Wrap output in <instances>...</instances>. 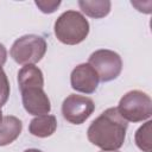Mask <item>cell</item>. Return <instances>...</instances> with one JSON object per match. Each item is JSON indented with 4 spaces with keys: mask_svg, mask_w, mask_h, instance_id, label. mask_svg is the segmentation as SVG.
<instances>
[{
    "mask_svg": "<svg viewBox=\"0 0 152 152\" xmlns=\"http://www.w3.org/2000/svg\"><path fill=\"white\" fill-rule=\"evenodd\" d=\"M128 124L120 115L116 107L102 112L88 127V140L102 151H118L126 139Z\"/></svg>",
    "mask_w": 152,
    "mask_h": 152,
    "instance_id": "6da1fadb",
    "label": "cell"
},
{
    "mask_svg": "<svg viewBox=\"0 0 152 152\" xmlns=\"http://www.w3.org/2000/svg\"><path fill=\"white\" fill-rule=\"evenodd\" d=\"M55 36L65 45L82 43L89 34V23L78 11L63 12L55 21Z\"/></svg>",
    "mask_w": 152,
    "mask_h": 152,
    "instance_id": "7a4b0ae2",
    "label": "cell"
},
{
    "mask_svg": "<svg viewBox=\"0 0 152 152\" xmlns=\"http://www.w3.org/2000/svg\"><path fill=\"white\" fill-rule=\"evenodd\" d=\"M48 45L43 37L37 34H25L12 44L10 55L13 61L20 65L36 64L42 61Z\"/></svg>",
    "mask_w": 152,
    "mask_h": 152,
    "instance_id": "3957f363",
    "label": "cell"
},
{
    "mask_svg": "<svg viewBox=\"0 0 152 152\" xmlns=\"http://www.w3.org/2000/svg\"><path fill=\"white\" fill-rule=\"evenodd\" d=\"M116 109L126 121L141 122L152 115V100L141 90H131L120 99Z\"/></svg>",
    "mask_w": 152,
    "mask_h": 152,
    "instance_id": "277c9868",
    "label": "cell"
},
{
    "mask_svg": "<svg viewBox=\"0 0 152 152\" xmlns=\"http://www.w3.org/2000/svg\"><path fill=\"white\" fill-rule=\"evenodd\" d=\"M88 63L96 71L101 82H110L115 80L122 70V59L119 53L108 49H100L94 51Z\"/></svg>",
    "mask_w": 152,
    "mask_h": 152,
    "instance_id": "5b68a950",
    "label": "cell"
},
{
    "mask_svg": "<svg viewBox=\"0 0 152 152\" xmlns=\"http://www.w3.org/2000/svg\"><path fill=\"white\" fill-rule=\"evenodd\" d=\"M95 110L94 101L90 97L70 94L66 96L62 103L63 118L74 125L83 124Z\"/></svg>",
    "mask_w": 152,
    "mask_h": 152,
    "instance_id": "8992f818",
    "label": "cell"
},
{
    "mask_svg": "<svg viewBox=\"0 0 152 152\" xmlns=\"http://www.w3.org/2000/svg\"><path fill=\"white\" fill-rule=\"evenodd\" d=\"M25 110L34 116L49 114L51 110L50 100L43 87H28L20 90Z\"/></svg>",
    "mask_w": 152,
    "mask_h": 152,
    "instance_id": "52a82bcc",
    "label": "cell"
},
{
    "mask_svg": "<svg viewBox=\"0 0 152 152\" xmlns=\"http://www.w3.org/2000/svg\"><path fill=\"white\" fill-rule=\"evenodd\" d=\"M99 76L89 63L76 65L70 75L71 88L78 93L93 94L99 86Z\"/></svg>",
    "mask_w": 152,
    "mask_h": 152,
    "instance_id": "ba28073f",
    "label": "cell"
},
{
    "mask_svg": "<svg viewBox=\"0 0 152 152\" xmlns=\"http://www.w3.org/2000/svg\"><path fill=\"white\" fill-rule=\"evenodd\" d=\"M23 124L13 115L2 116L0 121V146H6L12 144L21 133Z\"/></svg>",
    "mask_w": 152,
    "mask_h": 152,
    "instance_id": "9c48e42d",
    "label": "cell"
},
{
    "mask_svg": "<svg viewBox=\"0 0 152 152\" xmlns=\"http://www.w3.org/2000/svg\"><path fill=\"white\" fill-rule=\"evenodd\" d=\"M57 129V120L55 115L45 114L33 118L28 125V132L38 138H48Z\"/></svg>",
    "mask_w": 152,
    "mask_h": 152,
    "instance_id": "30bf717a",
    "label": "cell"
},
{
    "mask_svg": "<svg viewBox=\"0 0 152 152\" xmlns=\"http://www.w3.org/2000/svg\"><path fill=\"white\" fill-rule=\"evenodd\" d=\"M18 84L20 90L28 87H44L42 70L33 64L24 65L18 72Z\"/></svg>",
    "mask_w": 152,
    "mask_h": 152,
    "instance_id": "8fae6325",
    "label": "cell"
},
{
    "mask_svg": "<svg viewBox=\"0 0 152 152\" xmlns=\"http://www.w3.org/2000/svg\"><path fill=\"white\" fill-rule=\"evenodd\" d=\"M78 6L86 15L101 19L109 14L112 2L109 0H80Z\"/></svg>",
    "mask_w": 152,
    "mask_h": 152,
    "instance_id": "7c38bea8",
    "label": "cell"
},
{
    "mask_svg": "<svg viewBox=\"0 0 152 152\" xmlns=\"http://www.w3.org/2000/svg\"><path fill=\"white\" fill-rule=\"evenodd\" d=\"M151 127L152 121L147 120L142 126H140L134 135L135 145L142 152H152V142H151Z\"/></svg>",
    "mask_w": 152,
    "mask_h": 152,
    "instance_id": "4fadbf2b",
    "label": "cell"
},
{
    "mask_svg": "<svg viewBox=\"0 0 152 152\" xmlns=\"http://www.w3.org/2000/svg\"><path fill=\"white\" fill-rule=\"evenodd\" d=\"M10 90H11V88H10V82H8L7 75L4 71L2 66L0 65V107L7 102L8 96H10Z\"/></svg>",
    "mask_w": 152,
    "mask_h": 152,
    "instance_id": "5bb4252c",
    "label": "cell"
},
{
    "mask_svg": "<svg viewBox=\"0 0 152 152\" xmlns=\"http://www.w3.org/2000/svg\"><path fill=\"white\" fill-rule=\"evenodd\" d=\"M36 6L43 12V13H46V14H50V13H53L61 5V1L59 0H36L34 1Z\"/></svg>",
    "mask_w": 152,
    "mask_h": 152,
    "instance_id": "9a60e30c",
    "label": "cell"
},
{
    "mask_svg": "<svg viewBox=\"0 0 152 152\" xmlns=\"http://www.w3.org/2000/svg\"><path fill=\"white\" fill-rule=\"evenodd\" d=\"M6 59H7V50H6L5 45L0 43V65L1 66L6 63Z\"/></svg>",
    "mask_w": 152,
    "mask_h": 152,
    "instance_id": "2e32d148",
    "label": "cell"
},
{
    "mask_svg": "<svg viewBox=\"0 0 152 152\" xmlns=\"http://www.w3.org/2000/svg\"><path fill=\"white\" fill-rule=\"evenodd\" d=\"M24 152H43V151L37 150V148H28V150H25Z\"/></svg>",
    "mask_w": 152,
    "mask_h": 152,
    "instance_id": "e0dca14e",
    "label": "cell"
},
{
    "mask_svg": "<svg viewBox=\"0 0 152 152\" xmlns=\"http://www.w3.org/2000/svg\"><path fill=\"white\" fill-rule=\"evenodd\" d=\"M2 120V110H1V107H0V121Z\"/></svg>",
    "mask_w": 152,
    "mask_h": 152,
    "instance_id": "ac0fdd59",
    "label": "cell"
},
{
    "mask_svg": "<svg viewBox=\"0 0 152 152\" xmlns=\"http://www.w3.org/2000/svg\"><path fill=\"white\" fill-rule=\"evenodd\" d=\"M100 152H119V151H100Z\"/></svg>",
    "mask_w": 152,
    "mask_h": 152,
    "instance_id": "d6986e66",
    "label": "cell"
}]
</instances>
